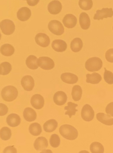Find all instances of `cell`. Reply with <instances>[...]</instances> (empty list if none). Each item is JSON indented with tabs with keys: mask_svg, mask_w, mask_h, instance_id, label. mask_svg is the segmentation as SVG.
Wrapping results in <instances>:
<instances>
[{
	"mask_svg": "<svg viewBox=\"0 0 113 153\" xmlns=\"http://www.w3.org/2000/svg\"><path fill=\"white\" fill-rule=\"evenodd\" d=\"M59 132L64 138L70 141L75 140L78 136L77 129L69 125H63L61 126L59 128Z\"/></svg>",
	"mask_w": 113,
	"mask_h": 153,
	"instance_id": "cell-1",
	"label": "cell"
},
{
	"mask_svg": "<svg viewBox=\"0 0 113 153\" xmlns=\"http://www.w3.org/2000/svg\"><path fill=\"white\" fill-rule=\"evenodd\" d=\"M18 95V90L13 85L5 86L2 90V98L5 101H13L17 98Z\"/></svg>",
	"mask_w": 113,
	"mask_h": 153,
	"instance_id": "cell-2",
	"label": "cell"
},
{
	"mask_svg": "<svg viewBox=\"0 0 113 153\" xmlns=\"http://www.w3.org/2000/svg\"><path fill=\"white\" fill-rule=\"evenodd\" d=\"M103 63L100 58L93 57L89 59L85 63V67L88 71H97L103 67Z\"/></svg>",
	"mask_w": 113,
	"mask_h": 153,
	"instance_id": "cell-3",
	"label": "cell"
},
{
	"mask_svg": "<svg viewBox=\"0 0 113 153\" xmlns=\"http://www.w3.org/2000/svg\"><path fill=\"white\" fill-rule=\"evenodd\" d=\"M48 28L52 33L56 36H61L64 33V29L62 24L56 20L51 21L48 23Z\"/></svg>",
	"mask_w": 113,
	"mask_h": 153,
	"instance_id": "cell-4",
	"label": "cell"
},
{
	"mask_svg": "<svg viewBox=\"0 0 113 153\" xmlns=\"http://www.w3.org/2000/svg\"><path fill=\"white\" fill-rule=\"evenodd\" d=\"M2 32L5 35H10L14 32L15 26L13 22L10 20L4 19L0 23Z\"/></svg>",
	"mask_w": 113,
	"mask_h": 153,
	"instance_id": "cell-5",
	"label": "cell"
},
{
	"mask_svg": "<svg viewBox=\"0 0 113 153\" xmlns=\"http://www.w3.org/2000/svg\"><path fill=\"white\" fill-rule=\"evenodd\" d=\"M38 65L44 70H51L55 67V63L52 59L47 56H42L38 59Z\"/></svg>",
	"mask_w": 113,
	"mask_h": 153,
	"instance_id": "cell-6",
	"label": "cell"
},
{
	"mask_svg": "<svg viewBox=\"0 0 113 153\" xmlns=\"http://www.w3.org/2000/svg\"><path fill=\"white\" fill-rule=\"evenodd\" d=\"M81 116L83 120L87 122H89L94 119L95 111L90 105L86 104L82 108Z\"/></svg>",
	"mask_w": 113,
	"mask_h": 153,
	"instance_id": "cell-7",
	"label": "cell"
},
{
	"mask_svg": "<svg viewBox=\"0 0 113 153\" xmlns=\"http://www.w3.org/2000/svg\"><path fill=\"white\" fill-rule=\"evenodd\" d=\"M113 16L112 8H103L101 10H98L96 11L95 14L94 19L103 20L105 18H112Z\"/></svg>",
	"mask_w": 113,
	"mask_h": 153,
	"instance_id": "cell-8",
	"label": "cell"
},
{
	"mask_svg": "<svg viewBox=\"0 0 113 153\" xmlns=\"http://www.w3.org/2000/svg\"><path fill=\"white\" fill-rule=\"evenodd\" d=\"M36 43L38 45L43 48L47 47L50 43L49 36L46 34L43 33H39L35 37Z\"/></svg>",
	"mask_w": 113,
	"mask_h": 153,
	"instance_id": "cell-9",
	"label": "cell"
},
{
	"mask_svg": "<svg viewBox=\"0 0 113 153\" xmlns=\"http://www.w3.org/2000/svg\"><path fill=\"white\" fill-rule=\"evenodd\" d=\"M21 85L25 91H30L35 86V82L32 76L26 75L23 76L21 80Z\"/></svg>",
	"mask_w": 113,
	"mask_h": 153,
	"instance_id": "cell-10",
	"label": "cell"
},
{
	"mask_svg": "<svg viewBox=\"0 0 113 153\" xmlns=\"http://www.w3.org/2000/svg\"><path fill=\"white\" fill-rule=\"evenodd\" d=\"M30 103L33 108L36 109H42L44 105V97L39 94H34L31 97Z\"/></svg>",
	"mask_w": 113,
	"mask_h": 153,
	"instance_id": "cell-11",
	"label": "cell"
},
{
	"mask_svg": "<svg viewBox=\"0 0 113 153\" xmlns=\"http://www.w3.org/2000/svg\"><path fill=\"white\" fill-rule=\"evenodd\" d=\"M62 9L61 3V2L57 0H54L50 2L47 6L48 12L51 14H59Z\"/></svg>",
	"mask_w": 113,
	"mask_h": 153,
	"instance_id": "cell-12",
	"label": "cell"
},
{
	"mask_svg": "<svg viewBox=\"0 0 113 153\" xmlns=\"http://www.w3.org/2000/svg\"><path fill=\"white\" fill-rule=\"evenodd\" d=\"M48 146V141L44 137H38L34 142V148L37 151H44L47 148Z\"/></svg>",
	"mask_w": 113,
	"mask_h": 153,
	"instance_id": "cell-13",
	"label": "cell"
},
{
	"mask_svg": "<svg viewBox=\"0 0 113 153\" xmlns=\"http://www.w3.org/2000/svg\"><path fill=\"white\" fill-rule=\"evenodd\" d=\"M63 23L67 28H72L77 24V18L72 14H66L63 19Z\"/></svg>",
	"mask_w": 113,
	"mask_h": 153,
	"instance_id": "cell-14",
	"label": "cell"
},
{
	"mask_svg": "<svg viewBox=\"0 0 113 153\" xmlns=\"http://www.w3.org/2000/svg\"><path fill=\"white\" fill-rule=\"evenodd\" d=\"M31 15V12L30 9L26 7L20 8L17 13L18 19L22 22L28 20L30 18Z\"/></svg>",
	"mask_w": 113,
	"mask_h": 153,
	"instance_id": "cell-15",
	"label": "cell"
},
{
	"mask_svg": "<svg viewBox=\"0 0 113 153\" xmlns=\"http://www.w3.org/2000/svg\"><path fill=\"white\" fill-rule=\"evenodd\" d=\"M54 102L58 106H62L66 103L67 100V96L66 94L62 91H59L55 94L53 96Z\"/></svg>",
	"mask_w": 113,
	"mask_h": 153,
	"instance_id": "cell-16",
	"label": "cell"
},
{
	"mask_svg": "<svg viewBox=\"0 0 113 153\" xmlns=\"http://www.w3.org/2000/svg\"><path fill=\"white\" fill-rule=\"evenodd\" d=\"M6 122L10 126L16 127L20 124L21 118L18 114L12 113L8 115L6 118Z\"/></svg>",
	"mask_w": 113,
	"mask_h": 153,
	"instance_id": "cell-17",
	"label": "cell"
},
{
	"mask_svg": "<svg viewBox=\"0 0 113 153\" xmlns=\"http://www.w3.org/2000/svg\"><path fill=\"white\" fill-rule=\"evenodd\" d=\"M52 48L57 52H63L66 50L67 45L66 42L61 39H55L52 44Z\"/></svg>",
	"mask_w": 113,
	"mask_h": 153,
	"instance_id": "cell-18",
	"label": "cell"
},
{
	"mask_svg": "<svg viewBox=\"0 0 113 153\" xmlns=\"http://www.w3.org/2000/svg\"><path fill=\"white\" fill-rule=\"evenodd\" d=\"M97 119L99 122L108 126L113 125V118L111 116L104 113H98L96 115Z\"/></svg>",
	"mask_w": 113,
	"mask_h": 153,
	"instance_id": "cell-19",
	"label": "cell"
},
{
	"mask_svg": "<svg viewBox=\"0 0 113 153\" xmlns=\"http://www.w3.org/2000/svg\"><path fill=\"white\" fill-rule=\"evenodd\" d=\"M79 23L81 27L83 30L88 29L90 26V19L89 16L86 13H81L79 17Z\"/></svg>",
	"mask_w": 113,
	"mask_h": 153,
	"instance_id": "cell-20",
	"label": "cell"
},
{
	"mask_svg": "<svg viewBox=\"0 0 113 153\" xmlns=\"http://www.w3.org/2000/svg\"><path fill=\"white\" fill-rule=\"evenodd\" d=\"M61 78L63 82L69 84L76 83L78 80V77L77 75L70 73L63 74L61 75Z\"/></svg>",
	"mask_w": 113,
	"mask_h": 153,
	"instance_id": "cell-21",
	"label": "cell"
},
{
	"mask_svg": "<svg viewBox=\"0 0 113 153\" xmlns=\"http://www.w3.org/2000/svg\"><path fill=\"white\" fill-rule=\"evenodd\" d=\"M23 115L25 120L28 122L34 121L37 118L36 112L30 108H26L23 111Z\"/></svg>",
	"mask_w": 113,
	"mask_h": 153,
	"instance_id": "cell-22",
	"label": "cell"
},
{
	"mask_svg": "<svg viewBox=\"0 0 113 153\" xmlns=\"http://www.w3.org/2000/svg\"><path fill=\"white\" fill-rule=\"evenodd\" d=\"M44 130L47 133H52L58 127V123L54 119L47 120L44 125Z\"/></svg>",
	"mask_w": 113,
	"mask_h": 153,
	"instance_id": "cell-23",
	"label": "cell"
},
{
	"mask_svg": "<svg viewBox=\"0 0 113 153\" xmlns=\"http://www.w3.org/2000/svg\"><path fill=\"white\" fill-rule=\"evenodd\" d=\"M83 42L79 38H76L71 43V49L74 53H78L82 49L83 47Z\"/></svg>",
	"mask_w": 113,
	"mask_h": 153,
	"instance_id": "cell-24",
	"label": "cell"
},
{
	"mask_svg": "<svg viewBox=\"0 0 113 153\" xmlns=\"http://www.w3.org/2000/svg\"><path fill=\"white\" fill-rule=\"evenodd\" d=\"M78 105L73 102H68L67 103V106L64 107V110H66L65 113V115H68L70 118L72 117L76 114V112L78 111V110L76 109V107H78Z\"/></svg>",
	"mask_w": 113,
	"mask_h": 153,
	"instance_id": "cell-25",
	"label": "cell"
},
{
	"mask_svg": "<svg viewBox=\"0 0 113 153\" xmlns=\"http://www.w3.org/2000/svg\"><path fill=\"white\" fill-rule=\"evenodd\" d=\"M37 61L36 56L34 55H30L26 59V65L28 68L30 70H36L39 67L38 65Z\"/></svg>",
	"mask_w": 113,
	"mask_h": 153,
	"instance_id": "cell-26",
	"label": "cell"
},
{
	"mask_svg": "<svg viewBox=\"0 0 113 153\" xmlns=\"http://www.w3.org/2000/svg\"><path fill=\"white\" fill-rule=\"evenodd\" d=\"M1 53L3 55L6 56H11L14 53V47L10 44H4L1 46Z\"/></svg>",
	"mask_w": 113,
	"mask_h": 153,
	"instance_id": "cell-27",
	"label": "cell"
},
{
	"mask_svg": "<svg viewBox=\"0 0 113 153\" xmlns=\"http://www.w3.org/2000/svg\"><path fill=\"white\" fill-rule=\"evenodd\" d=\"M86 76V82L92 84H97L99 83L102 80V77L101 75L97 73H94L92 74H87Z\"/></svg>",
	"mask_w": 113,
	"mask_h": 153,
	"instance_id": "cell-28",
	"label": "cell"
},
{
	"mask_svg": "<svg viewBox=\"0 0 113 153\" xmlns=\"http://www.w3.org/2000/svg\"><path fill=\"white\" fill-rule=\"evenodd\" d=\"M29 131L32 135L38 136L41 134L42 132V127L40 124L38 123H32L30 124L29 127Z\"/></svg>",
	"mask_w": 113,
	"mask_h": 153,
	"instance_id": "cell-29",
	"label": "cell"
},
{
	"mask_svg": "<svg viewBox=\"0 0 113 153\" xmlns=\"http://www.w3.org/2000/svg\"><path fill=\"white\" fill-rule=\"evenodd\" d=\"M82 90L81 87L79 85H75L72 87V96L75 101H78L82 97Z\"/></svg>",
	"mask_w": 113,
	"mask_h": 153,
	"instance_id": "cell-30",
	"label": "cell"
},
{
	"mask_svg": "<svg viewBox=\"0 0 113 153\" xmlns=\"http://www.w3.org/2000/svg\"><path fill=\"white\" fill-rule=\"evenodd\" d=\"M90 151L92 153H104V148L102 144L95 142L90 145Z\"/></svg>",
	"mask_w": 113,
	"mask_h": 153,
	"instance_id": "cell-31",
	"label": "cell"
},
{
	"mask_svg": "<svg viewBox=\"0 0 113 153\" xmlns=\"http://www.w3.org/2000/svg\"><path fill=\"white\" fill-rule=\"evenodd\" d=\"M12 136L11 130L7 127H4L0 130V137L3 141H8Z\"/></svg>",
	"mask_w": 113,
	"mask_h": 153,
	"instance_id": "cell-32",
	"label": "cell"
},
{
	"mask_svg": "<svg viewBox=\"0 0 113 153\" xmlns=\"http://www.w3.org/2000/svg\"><path fill=\"white\" fill-rule=\"evenodd\" d=\"M11 70V65L8 62H4L0 65V74L1 75H7L10 72Z\"/></svg>",
	"mask_w": 113,
	"mask_h": 153,
	"instance_id": "cell-33",
	"label": "cell"
},
{
	"mask_svg": "<svg viewBox=\"0 0 113 153\" xmlns=\"http://www.w3.org/2000/svg\"><path fill=\"white\" fill-rule=\"evenodd\" d=\"M93 3L92 0H79V5L82 10H89L93 7Z\"/></svg>",
	"mask_w": 113,
	"mask_h": 153,
	"instance_id": "cell-34",
	"label": "cell"
},
{
	"mask_svg": "<svg viewBox=\"0 0 113 153\" xmlns=\"http://www.w3.org/2000/svg\"><path fill=\"white\" fill-rule=\"evenodd\" d=\"M50 145L53 148L59 147L61 143V139L58 135L53 134L51 135L49 140Z\"/></svg>",
	"mask_w": 113,
	"mask_h": 153,
	"instance_id": "cell-35",
	"label": "cell"
},
{
	"mask_svg": "<svg viewBox=\"0 0 113 153\" xmlns=\"http://www.w3.org/2000/svg\"><path fill=\"white\" fill-rule=\"evenodd\" d=\"M105 72L104 74V79L107 83L110 85L113 84V73L110 71H107L105 68Z\"/></svg>",
	"mask_w": 113,
	"mask_h": 153,
	"instance_id": "cell-36",
	"label": "cell"
},
{
	"mask_svg": "<svg viewBox=\"0 0 113 153\" xmlns=\"http://www.w3.org/2000/svg\"><path fill=\"white\" fill-rule=\"evenodd\" d=\"M105 57L108 62L113 63V48H111L106 51L105 54Z\"/></svg>",
	"mask_w": 113,
	"mask_h": 153,
	"instance_id": "cell-37",
	"label": "cell"
},
{
	"mask_svg": "<svg viewBox=\"0 0 113 153\" xmlns=\"http://www.w3.org/2000/svg\"><path fill=\"white\" fill-rule=\"evenodd\" d=\"M8 112V108L6 105L3 103H0V116H4Z\"/></svg>",
	"mask_w": 113,
	"mask_h": 153,
	"instance_id": "cell-38",
	"label": "cell"
},
{
	"mask_svg": "<svg viewBox=\"0 0 113 153\" xmlns=\"http://www.w3.org/2000/svg\"><path fill=\"white\" fill-rule=\"evenodd\" d=\"M106 112L107 115L113 117V102L109 103L106 108Z\"/></svg>",
	"mask_w": 113,
	"mask_h": 153,
	"instance_id": "cell-39",
	"label": "cell"
},
{
	"mask_svg": "<svg viewBox=\"0 0 113 153\" xmlns=\"http://www.w3.org/2000/svg\"><path fill=\"white\" fill-rule=\"evenodd\" d=\"M3 153H17V150L14 146H7L4 148Z\"/></svg>",
	"mask_w": 113,
	"mask_h": 153,
	"instance_id": "cell-40",
	"label": "cell"
},
{
	"mask_svg": "<svg viewBox=\"0 0 113 153\" xmlns=\"http://www.w3.org/2000/svg\"><path fill=\"white\" fill-rule=\"evenodd\" d=\"M26 1L27 4L31 6H35L39 1V0H26Z\"/></svg>",
	"mask_w": 113,
	"mask_h": 153,
	"instance_id": "cell-41",
	"label": "cell"
},
{
	"mask_svg": "<svg viewBox=\"0 0 113 153\" xmlns=\"http://www.w3.org/2000/svg\"><path fill=\"white\" fill-rule=\"evenodd\" d=\"M40 153H53L52 151L50 150H44L42 151Z\"/></svg>",
	"mask_w": 113,
	"mask_h": 153,
	"instance_id": "cell-42",
	"label": "cell"
},
{
	"mask_svg": "<svg viewBox=\"0 0 113 153\" xmlns=\"http://www.w3.org/2000/svg\"><path fill=\"white\" fill-rule=\"evenodd\" d=\"M78 153H89V152L86 151H82Z\"/></svg>",
	"mask_w": 113,
	"mask_h": 153,
	"instance_id": "cell-43",
	"label": "cell"
},
{
	"mask_svg": "<svg viewBox=\"0 0 113 153\" xmlns=\"http://www.w3.org/2000/svg\"><path fill=\"white\" fill-rule=\"evenodd\" d=\"M24 1H25V0H24Z\"/></svg>",
	"mask_w": 113,
	"mask_h": 153,
	"instance_id": "cell-44",
	"label": "cell"
},
{
	"mask_svg": "<svg viewBox=\"0 0 113 153\" xmlns=\"http://www.w3.org/2000/svg\"></svg>",
	"mask_w": 113,
	"mask_h": 153,
	"instance_id": "cell-45",
	"label": "cell"
}]
</instances>
